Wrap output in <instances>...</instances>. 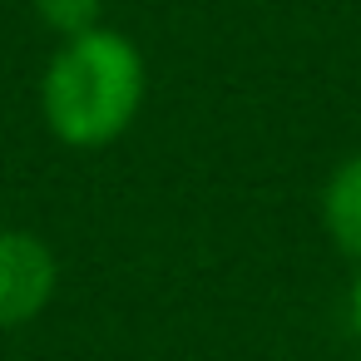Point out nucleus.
<instances>
[{"label":"nucleus","instance_id":"obj_5","mask_svg":"<svg viewBox=\"0 0 361 361\" xmlns=\"http://www.w3.org/2000/svg\"><path fill=\"white\" fill-rule=\"evenodd\" d=\"M351 331L361 341V267H356V282H351Z\"/></svg>","mask_w":361,"mask_h":361},{"label":"nucleus","instance_id":"obj_2","mask_svg":"<svg viewBox=\"0 0 361 361\" xmlns=\"http://www.w3.org/2000/svg\"><path fill=\"white\" fill-rule=\"evenodd\" d=\"M60 292V262L40 233L0 228V331L30 326Z\"/></svg>","mask_w":361,"mask_h":361},{"label":"nucleus","instance_id":"obj_3","mask_svg":"<svg viewBox=\"0 0 361 361\" xmlns=\"http://www.w3.org/2000/svg\"><path fill=\"white\" fill-rule=\"evenodd\" d=\"M322 228L361 267V154H346L322 183Z\"/></svg>","mask_w":361,"mask_h":361},{"label":"nucleus","instance_id":"obj_1","mask_svg":"<svg viewBox=\"0 0 361 361\" xmlns=\"http://www.w3.org/2000/svg\"><path fill=\"white\" fill-rule=\"evenodd\" d=\"M149 90V65L124 30L94 25L55 45L40 75V114L45 129L65 149H109L119 144Z\"/></svg>","mask_w":361,"mask_h":361},{"label":"nucleus","instance_id":"obj_4","mask_svg":"<svg viewBox=\"0 0 361 361\" xmlns=\"http://www.w3.org/2000/svg\"><path fill=\"white\" fill-rule=\"evenodd\" d=\"M30 11H35V20L45 30H55L60 40H70V35H85V30L99 25L104 0H30Z\"/></svg>","mask_w":361,"mask_h":361}]
</instances>
